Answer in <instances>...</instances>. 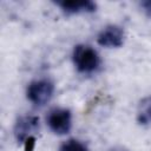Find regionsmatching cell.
<instances>
[{
	"label": "cell",
	"mask_w": 151,
	"mask_h": 151,
	"mask_svg": "<svg viewBox=\"0 0 151 151\" xmlns=\"http://www.w3.org/2000/svg\"><path fill=\"white\" fill-rule=\"evenodd\" d=\"M72 61L78 72L91 74L99 70L101 59L99 53L90 45L79 44L74 46L72 52Z\"/></svg>",
	"instance_id": "obj_1"
},
{
	"label": "cell",
	"mask_w": 151,
	"mask_h": 151,
	"mask_svg": "<svg viewBox=\"0 0 151 151\" xmlns=\"http://www.w3.org/2000/svg\"><path fill=\"white\" fill-rule=\"evenodd\" d=\"M54 93V84L52 80L42 78L33 80L26 88V97L34 106H44L47 104Z\"/></svg>",
	"instance_id": "obj_2"
},
{
	"label": "cell",
	"mask_w": 151,
	"mask_h": 151,
	"mask_svg": "<svg viewBox=\"0 0 151 151\" xmlns=\"http://www.w3.org/2000/svg\"><path fill=\"white\" fill-rule=\"evenodd\" d=\"M46 124L53 133L58 136L66 134L72 129V113L68 109L54 107L47 113Z\"/></svg>",
	"instance_id": "obj_3"
},
{
	"label": "cell",
	"mask_w": 151,
	"mask_h": 151,
	"mask_svg": "<svg viewBox=\"0 0 151 151\" xmlns=\"http://www.w3.org/2000/svg\"><path fill=\"white\" fill-rule=\"evenodd\" d=\"M39 130V118L35 116H21L14 124V137L17 142L25 144L29 139H33L34 133Z\"/></svg>",
	"instance_id": "obj_4"
},
{
	"label": "cell",
	"mask_w": 151,
	"mask_h": 151,
	"mask_svg": "<svg viewBox=\"0 0 151 151\" xmlns=\"http://www.w3.org/2000/svg\"><path fill=\"white\" fill-rule=\"evenodd\" d=\"M124 40L125 32L118 25H107L99 32L97 37V42L107 48H118L123 46Z\"/></svg>",
	"instance_id": "obj_5"
},
{
	"label": "cell",
	"mask_w": 151,
	"mask_h": 151,
	"mask_svg": "<svg viewBox=\"0 0 151 151\" xmlns=\"http://www.w3.org/2000/svg\"><path fill=\"white\" fill-rule=\"evenodd\" d=\"M55 5L67 15L93 13L97 9V4L91 0H61L57 1Z\"/></svg>",
	"instance_id": "obj_6"
},
{
	"label": "cell",
	"mask_w": 151,
	"mask_h": 151,
	"mask_svg": "<svg viewBox=\"0 0 151 151\" xmlns=\"http://www.w3.org/2000/svg\"><path fill=\"white\" fill-rule=\"evenodd\" d=\"M137 122L142 126H151V96L144 97L137 106Z\"/></svg>",
	"instance_id": "obj_7"
},
{
	"label": "cell",
	"mask_w": 151,
	"mask_h": 151,
	"mask_svg": "<svg viewBox=\"0 0 151 151\" xmlns=\"http://www.w3.org/2000/svg\"><path fill=\"white\" fill-rule=\"evenodd\" d=\"M59 151H88V149L81 140L71 138L60 145Z\"/></svg>",
	"instance_id": "obj_8"
},
{
	"label": "cell",
	"mask_w": 151,
	"mask_h": 151,
	"mask_svg": "<svg viewBox=\"0 0 151 151\" xmlns=\"http://www.w3.org/2000/svg\"><path fill=\"white\" fill-rule=\"evenodd\" d=\"M142 11L145 13L146 17L151 18V0H145V1H142L139 4Z\"/></svg>",
	"instance_id": "obj_9"
},
{
	"label": "cell",
	"mask_w": 151,
	"mask_h": 151,
	"mask_svg": "<svg viewBox=\"0 0 151 151\" xmlns=\"http://www.w3.org/2000/svg\"><path fill=\"white\" fill-rule=\"evenodd\" d=\"M107 151H129L125 146H122V145H114V146H111L110 149H107Z\"/></svg>",
	"instance_id": "obj_10"
}]
</instances>
